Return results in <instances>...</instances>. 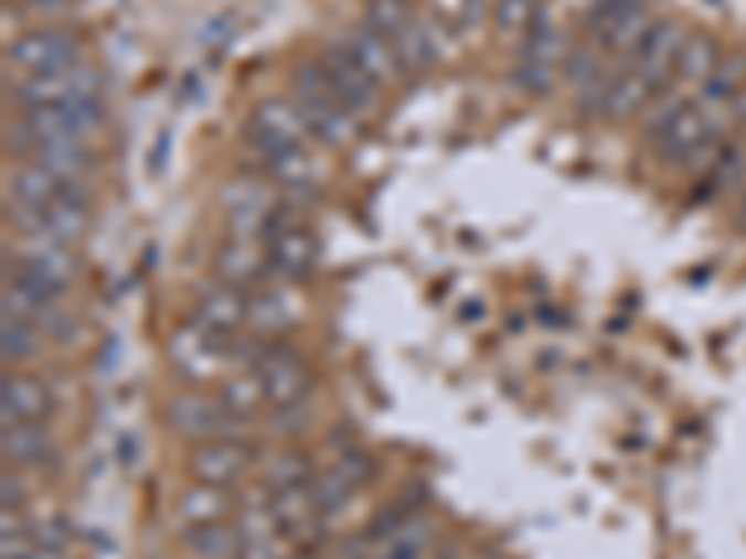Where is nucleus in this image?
<instances>
[{
    "instance_id": "obj_31",
    "label": "nucleus",
    "mask_w": 746,
    "mask_h": 559,
    "mask_svg": "<svg viewBox=\"0 0 746 559\" xmlns=\"http://www.w3.org/2000/svg\"><path fill=\"white\" fill-rule=\"evenodd\" d=\"M721 64V53H716V42L710 34H691L680 49V61H675V75L683 83H705L713 75V67Z\"/></svg>"
},
{
    "instance_id": "obj_10",
    "label": "nucleus",
    "mask_w": 746,
    "mask_h": 559,
    "mask_svg": "<svg viewBox=\"0 0 746 559\" xmlns=\"http://www.w3.org/2000/svg\"><path fill=\"white\" fill-rule=\"evenodd\" d=\"M710 139H716V123L710 120V112H705L699 101H691L669 127H664L661 135H657L653 150H657L661 161L686 164Z\"/></svg>"
},
{
    "instance_id": "obj_15",
    "label": "nucleus",
    "mask_w": 746,
    "mask_h": 559,
    "mask_svg": "<svg viewBox=\"0 0 746 559\" xmlns=\"http://www.w3.org/2000/svg\"><path fill=\"white\" fill-rule=\"evenodd\" d=\"M247 318H251V299L243 295L239 288H232V283H217V288L202 291L199 307H194V321H199L202 329L217 332V336H232Z\"/></svg>"
},
{
    "instance_id": "obj_8",
    "label": "nucleus",
    "mask_w": 746,
    "mask_h": 559,
    "mask_svg": "<svg viewBox=\"0 0 746 559\" xmlns=\"http://www.w3.org/2000/svg\"><path fill=\"white\" fill-rule=\"evenodd\" d=\"M683 42H686V34H683L680 23H672V19H657V23L650 26V34L638 42L627 67H635V72L653 86V90H664L672 72H675V61H680Z\"/></svg>"
},
{
    "instance_id": "obj_24",
    "label": "nucleus",
    "mask_w": 746,
    "mask_h": 559,
    "mask_svg": "<svg viewBox=\"0 0 746 559\" xmlns=\"http://www.w3.org/2000/svg\"><path fill=\"white\" fill-rule=\"evenodd\" d=\"M8 186H12L15 202L19 205H34V209H49L56 198L64 194V183L56 180L53 172H45L42 164H19V169L12 172V180H8Z\"/></svg>"
},
{
    "instance_id": "obj_29",
    "label": "nucleus",
    "mask_w": 746,
    "mask_h": 559,
    "mask_svg": "<svg viewBox=\"0 0 746 559\" xmlns=\"http://www.w3.org/2000/svg\"><path fill=\"white\" fill-rule=\"evenodd\" d=\"M392 49H396L399 64L411 67V72H422V67H429L440 56V45H437V34L429 23H422V19H411V23L392 37Z\"/></svg>"
},
{
    "instance_id": "obj_25",
    "label": "nucleus",
    "mask_w": 746,
    "mask_h": 559,
    "mask_svg": "<svg viewBox=\"0 0 746 559\" xmlns=\"http://www.w3.org/2000/svg\"><path fill=\"white\" fill-rule=\"evenodd\" d=\"M743 86H746V56L743 53L721 56V64L713 67V75L702 83L699 105L702 109H721V105L732 109V97L739 94Z\"/></svg>"
},
{
    "instance_id": "obj_5",
    "label": "nucleus",
    "mask_w": 746,
    "mask_h": 559,
    "mask_svg": "<svg viewBox=\"0 0 746 559\" xmlns=\"http://www.w3.org/2000/svg\"><path fill=\"white\" fill-rule=\"evenodd\" d=\"M307 135H310L307 116H302L296 101H284V97H265L247 123V139L262 157L277 153L284 146H302Z\"/></svg>"
},
{
    "instance_id": "obj_37",
    "label": "nucleus",
    "mask_w": 746,
    "mask_h": 559,
    "mask_svg": "<svg viewBox=\"0 0 746 559\" xmlns=\"http://www.w3.org/2000/svg\"><path fill=\"white\" fill-rule=\"evenodd\" d=\"M601 72H605V64H601V56H597V49H590V45L572 49L564 61V78H567V86H575V90H583L586 83H594Z\"/></svg>"
},
{
    "instance_id": "obj_47",
    "label": "nucleus",
    "mask_w": 746,
    "mask_h": 559,
    "mask_svg": "<svg viewBox=\"0 0 746 559\" xmlns=\"http://www.w3.org/2000/svg\"><path fill=\"white\" fill-rule=\"evenodd\" d=\"M732 116H735V120H743V123H746V86L732 97Z\"/></svg>"
},
{
    "instance_id": "obj_40",
    "label": "nucleus",
    "mask_w": 746,
    "mask_h": 559,
    "mask_svg": "<svg viewBox=\"0 0 746 559\" xmlns=\"http://www.w3.org/2000/svg\"><path fill=\"white\" fill-rule=\"evenodd\" d=\"M553 78H556V67H542L530 61L515 64V86H523L526 94H548L553 90Z\"/></svg>"
},
{
    "instance_id": "obj_42",
    "label": "nucleus",
    "mask_w": 746,
    "mask_h": 559,
    "mask_svg": "<svg viewBox=\"0 0 746 559\" xmlns=\"http://www.w3.org/2000/svg\"><path fill=\"white\" fill-rule=\"evenodd\" d=\"M284 556H288V548H284L280 537H265V541H243L235 559H284Z\"/></svg>"
},
{
    "instance_id": "obj_23",
    "label": "nucleus",
    "mask_w": 746,
    "mask_h": 559,
    "mask_svg": "<svg viewBox=\"0 0 746 559\" xmlns=\"http://www.w3.org/2000/svg\"><path fill=\"white\" fill-rule=\"evenodd\" d=\"M217 399L224 404V410H228L232 418H239V421L254 418L265 404H269V396H265V385H262L258 369H243V373H232V377H224Z\"/></svg>"
},
{
    "instance_id": "obj_27",
    "label": "nucleus",
    "mask_w": 746,
    "mask_h": 559,
    "mask_svg": "<svg viewBox=\"0 0 746 559\" xmlns=\"http://www.w3.org/2000/svg\"><path fill=\"white\" fill-rule=\"evenodd\" d=\"M262 161H265V172H269L284 191L318 183V164H313V157L302 150V146H284V150L262 157Z\"/></svg>"
},
{
    "instance_id": "obj_6",
    "label": "nucleus",
    "mask_w": 746,
    "mask_h": 559,
    "mask_svg": "<svg viewBox=\"0 0 746 559\" xmlns=\"http://www.w3.org/2000/svg\"><path fill=\"white\" fill-rule=\"evenodd\" d=\"M8 64L26 75H53L67 67L83 64L78 61V42L64 31H34L23 34L15 45H8Z\"/></svg>"
},
{
    "instance_id": "obj_20",
    "label": "nucleus",
    "mask_w": 746,
    "mask_h": 559,
    "mask_svg": "<svg viewBox=\"0 0 746 559\" xmlns=\"http://www.w3.org/2000/svg\"><path fill=\"white\" fill-rule=\"evenodd\" d=\"M213 265H217L221 283H232V288L243 291L247 283H258L269 272V254L254 247V239H235L228 247H221Z\"/></svg>"
},
{
    "instance_id": "obj_44",
    "label": "nucleus",
    "mask_w": 746,
    "mask_h": 559,
    "mask_svg": "<svg viewBox=\"0 0 746 559\" xmlns=\"http://www.w3.org/2000/svg\"><path fill=\"white\" fill-rule=\"evenodd\" d=\"M710 172H713L721 183L739 180V175H743V157H739V150H721V153H716V161H713V169H710Z\"/></svg>"
},
{
    "instance_id": "obj_28",
    "label": "nucleus",
    "mask_w": 746,
    "mask_h": 559,
    "mask_svg": "<svg viewBox=\"0 0 746 559\" xmlns=\"http://www.w3.org/2000/svg\"><path fill=\"white\" fill-rule=\"evenodd\" d=\"M429 545V526L422 518H404L399 526H392L381 541H373L366 559H418Z\"/></svg>"
},
{
    "instance_id": "obj_30",
    "label": "nucleus",
    "mask_w": 746,
    "mask_h": 559,
    "mask_svg": "<svg viewBox=\"0 0 746 559\" xmlns=\"http://www.w3.org/2000/svg\"><path fill=\"white\" fill-rule=\"evenodd\" d=\"M186 548L199 559H235L239 556V529L232 523H205L186 529Z\"/></svg>"
},
{
    "instance_id": "obj_4",
    "label": "nucleus",
    "mask_w": 746,
    "mask_h": 559,
    "mask_svg": "<svg viewBox=\"0 0 746 559\" xmlns=\"http://www.w3.org/2000/svg\"><path fill=\"white\" fill-rule=\"evenodd\" d=\"M228 343H232L228 336H217V332L202 329L199 321H194V325H183L172 332L169 358L186 380H213L221 377V366L224 358H228Z\"/></svg>"
},
{
    "instance_id": "obj_33",
    "label": "nucleus",
    "mask_w": 746,
    "mask_h": 559,
    "mask_svg": "<svg viewBox=\"0 0 746 559\" xmlns=\"http://www.w3.org/2000/svg\"><path fill=\"white\" fill-rule=\"evenodd\" d=\"M686 105H691V101H686L680 90H669V86H664V90H657L650 97V105L642 109V131H646V139L653 142L657 135H661L664 127H669L675 116L686 109Z\"/></svg>"
},
{
    "instance_id": "obj_35",
    "label": "nucleus",
    "mask_w": 746,
    "mask_h": 559,
    "mask_svg": "<svg viewBox=\"0 0 746 559\" xmlns=\"http://www.w3.org/2000/svg\"><path fill=\"white\" fill-rule=\"evenodd\" d=\"M251 325L258 332H277L291 321V310H288V299L280 295V291H262V295L251 299Z\"/></svg>"
},
{
    "instance_id": "obj_14",
    "label": "nucleus",
    "mask_w": 746,
    "mask_h": 559,
    "mask_svg": "<svg viewBox=\"0 0 746 559\" xmlns=\"http://www.w3.org/2000/svg\"><path fill=\"white\" fill-rule=\"evenodd\" d=\"M343 45H348V53L355 56V64L373 78V86H388L396 83L399 72H404V64H399L396 49L392 42H385V34H377L373 26H355V31L343 34Z\"/></svg>"
},
{
    "instance_id": "obj_11",
    "label": "nucleus",
    "mask_w": 746,
    "mask_h": 559,
    "mask_svg": "<svg viewBox=\"0 0 746 559\" xmlns=\"http://www.w3.org/2000/svg\"><path fill=\"white\" fill-rule=\"evenodd\" d=\"M247 466H251V448L232 437L205 440V444L191 451V463H186L194 482H210V485H224V488L232 482H239V477L247 474Z\"/></svg>"
},
{
    "instance_id": "obj_16",
    "label": "nucleus",
    "mask_w": 746,
    "mask_h": 559,
    "mask_svg": "<svg viewBox=\"0 0 746 559\" xmlns=\"http://www.w3.org/2000/svg\"><path fill=\"white\" fill-rule=\"evenodd\" d=\"M269 507L277 515V523L284 529V537L291 541H310L321 526V512L313 504L310 485H296V488H280V493L269 496Z\"/></svg>"
},
{
    "instance_id": "obj_38",
    "label": "nucleus",
    "mask_w": 746,
    "mask_h": 559,
    "mask_svg": "<svg viewBox=\"0 0 746 559\" xmlns=\"http://www.w3.org/2000/svg\"><path fill=\"white\" fill-rule=\"evenodd\" d=\"M0 351H4V358L8 362H23V358H31L34 351H38V336H34V329L26 325V321H12V318H4V332H0Z\"/></svg>"
},
{
    "instance_id": "obj_32",
    "label": "nucleus",
    "mask_w": 746,
    "mask_h": 559,
    "mask_svg": "<svg viewBox=\"0 0 746 559\" xmlns=\"http://www.w3.org/2000/svg\"><path fill=\"white\" fill-rule=\"evenodd\" d=\"M265 485H269V493H280V488H296V485H310V463L302 451H280V455H273L269 463L262 470Z\"/></svg>"
},
{
    "instance_id": "obj_1",
    "label": "nucleus",
    "mask_w": 746,
    "mask_h": 559,
    "mask_svg": "<svg viewBox=\"0 0 746 559\" xmlns=\"http://www.w3.org/2000/svg\"><path fill=\"white\" fill-rule=\"evenodd\" d=\"M258 239L269 254V272H277L280 280H302L318 261V243L302 224H296V209L288 202H284V209L277 205L269 213Z\"/></svg>"
},
{
    "instance_id": "obj_34",
    "label": "nucleus",
    "mask_w": 746,
    "mask_h": 559,
    "mask_svg": "<svg viewBox=\"0 0 746 559\" xmlns=\"http://www.w3.org/2000/svg\"><path fill=\"white\" fill-rule=\"evenodd\" d=\"M355 482H351L343 470H337V466H329L326 474H318L310 482V493H313V504H318V512L321 515H332L337 507H343L348 504V496L355 493Z\"/></svg>"
},
{
    "instance_id": "obj_22",
    "label": "nucleus",
    "mask_w": 746,
    "mask_h": 559,
    "mask_svg": "<svg viewBox=\"0 0 746 559\" xmlns=\"http://www.w3.org/2000/svg\"><path fill=\"white\" fill-rule=\"evenodd\" d=\"M657 90L650 83H646L642 75L635 72V67H620V72L612 75V83H608V94H605V116H612V120H631V116H642V109L650 105V97Z\"/></svg>"
},
{
    "instance_id": "obj_19",
    "label": "nucleus",
    "mask_w": 746,
    "mask_h": 559,
    "mask_svg": "<svg viewBox=\"0 0 746 559\" xmlns=\"http://www.w3.org/2000/svg\"><path fill=\"white\" fill-rule=\"evenodd\" d=\"M228 515H232V496L224 493V485L199 482L183 488L180 499H175V518H180L186 529L205 526V523H224Z\"/></svg>"
},
{
    "instance_id": "obj_46",
    "label": "nucleus",
    "mask_w": 746,
    "mask_h": 559,
    "mask_svg": "<svg viewBox=\"0 0 746 559\" xmlns=\"http://www.w3.org/2000/svg\"><path fill=\"white\" fill-rule=\"evenodd\" d=\"M15 559H64V552H61V548H53V545H42V541H38V537H34V545L26 548L23 556H15Z\"/></svg>"
},
{
    "instance_id": "obj_41",
    "label": "nucleus",
    "mask_w": 746,
    "mask_h": 559,
    "mask_svg": "<svg viewBox=\"0 0 746 559\" xmlns=\"http://www.w3.org/2000/svg\"><path fill=\"white\" fill-rule=\"evenodd\" d=\"M332 466L343 470V474H348L355 485L366 482V477H370V470H373V466H370V455H366V451H362L359 444H348L343 451H337V459H332Z\"/></svg>"
},
{
    "instance_id": "obj_43",
    "label": "nucleus",
    "mask_w": 746,
    "mask_h": 559,
    "mask_svg": "<svg viewBox=\"0 0 746 559\" xmlns=\"http://www.w3.org/2000/svg\"><path fill=\"white\" fill-rule=\"evenodd\" d=\"M631 4H638V0H597V4L590 8V15H586V31L597 34L608 19H612L616 12H624V8H631Z\"/></svg>"
},
{
    "instance_id": "obj_17",
    "label": "nucleus",
    "mask_w": 746,
    "mask_h": 559,
    "mask_svg": "<svg viewBox=\"0 0 746 559\" xmlns=\"http://www.w3.org/2000/svg\"><path fill=\"white\" fill-rule=\"evenodd\" d=\"M653 23H657L653 12L642 4V0H638V4L624 8V12H616L594 37L601 42L605 53H620V56H627V61H631V53L638 49V42H642V37L650 34Z\"/></svg>"
},
{
    "instance_id": "obj_12",
    "label": "nucleus",
    "mask_w": 746,
    "mask_h": 559,
    "mask_svg": "<svg viewBox=\"0 0 746 559\" xmlns=\"http://www.w3.org/2000/svg\"><path fill=\"white\" fill-rule=\"evenodd\" d=\"M15 269L34 272V277L56 283V288H67V280L75 277V258L67 250V243L53 239L49 232H34L23 235V243H19Z\"/></svg>"
},
{
    "instance_id": "obj_26",
    "label": "nucleus",
    "mask_w": 746,
    "mask_h": 559,
    "mask_svg": "<svg viewBox=\"0 0 746 559\" xmlns=\"http://www.w3.org/2000/svg\"><path fill=\"white\" fill-rule=\"evenodd\" d=\"M0 448H4V459H12V463L34 466L49 455V433L42 421H15V426H4Z\"/></svg>"
},
{
    "instance_id": "obj_7",
    "label": "nucleus",
    "mask_w": 746,
    "mask_h": 559,
    "mask_svg": "<svg viewBox=\"0 0 746 559\" xmlns=\"http://www.w3.org/2000/svg\"><path fill=\"white\" fill-rule=\"evenodd\" d=\"M221 209L228 213L235 239H254V235H262L269 213L277 209V198L254 175H235L221 186Z\"/></svg>"
},
{
    "instance_id": "obj_3",
    "label": "nucleus",
    "mask_w": 746,
    "mask_h": 559,
    "mask_svg": "<svg viewBox=\"0 0 746 559\" xmlns=\"http://www.w3.org/2000/svg\"><path fill=\"white\" fill-rule=\"evenodd\" d=\"M164 418H169V426L175 429L180 437L186 440H224L239 433V418H232L228 410H224L221 399H210V396H199V391H183V396H175L169 410H164Z\"/></svg>"
},
{
    "instance_id": "obj_9",
    "label": "nucleus",
    "mask_w": 746,
    "mask_h": 559,
    "mask_svg": "<svg viewBox=\"0 0 746 559\" xmlns=\"http://www.w3.org/2000/svg\"><path fill=\"white\" fill-rule=\"evenodd\" d=\"M321 67H326L332 90H337L340 105L351 116H362V112L373 109V101H377V86H373V78L355 64V56L348 53V45H343V42H326Z\"/></svg>"
},
{
    "instance_id": "obj_2",
    "label": "nucleus",
    "mask_w": 746,
    "mask_h": 559,
    "mask_svg": "<svg viewBox=\"0 0 746 559\" xmlns=\"http://www.w3.org/2000/svg\"><path fill=\"white\" fill-rule=\"evenodd\" d=\"M251 369H258L265 396H269V407H299L307 404L310 396V369L307 362L299 358L296 347L288 343H273L265 347L258 362Z\"/></svg>"
},
{
    "instance_id": "obj_45",
    "label": "nucleus",
    "mask_w": 746,
    "mask_h": 559,
    "mask_svg": "<svg viewBox=\"0 0 746 559\" xmlns=\"http://www.w3.org/2000/svg\"><path fill=\"white\" fill-rule=\"evenodd\" d=\"M0 485H4V493H0V499H4V512H12V507L19 512V504H23V485H19L12 474H4V482Z\"/></svg>"
},
{
    "instance_id": "obj_21",
    "label": "nucleus",
    "mask_w": 746,
    "mask_h": 559,
    "mask_svg": "<svg viewBox=\"0 0 746 559\" xmlns=\"http://www.w3.org/2000/svg\"><path fill=\"white\" fill-rule=\"evenodd\" d=\"M31 161L42 164L45 172H53L61 183H83L86 172L94 169V157H90V150H86V142H75V139L38 142Z\"/></svg>"
},
{
    "instance_id": "obj_13",
    "label": "nucleus",
    "mask_w": 746,
    "mask_h": 559,
    "mask_svg": "<svg viewBox=\"0 0 746 559\" xmlns=\"http://www.w3.org/2000/svg\"><path fill=\"white\" fill-rule=\"evenodd\" d=\"M0 415H4V426L45 421L53 415V391L31 373H8L4 385H0Z\"/></svg>"
},
{
    "instance_id": "obj_39",
    "label": "nucleus",
    "mask_w": 746,
    "mask_h": 559,
    "mask_svg": "<svg viewBox=\"0 0 746 559\" xmlns=\"http://www.w3.org/2000/svg\"><path fill=\"white\" fill-rule=\"evenodd\" d=\"M537 12V0H497L493 4V19L500 31H523L530 26V19Z\"/></svg>"
},
{
    "instance_id": "obj_36",
    "label": "nucleus",
    "mask_w": 746,
    "mask_h": 559,
    "mask_svg": "<svg viewBox=\"0 0 746 559\" xmlns=\"http://www.w3.org/2000/svg\"><path fill=\"white\" fill-rule=\"evenodd\" d=\"M407 23H411L407 0H370L366 4V26H373L377 34L396 37Z\"/></svg>"
},
{
    "instance_id": "obj_18",
    "label": "nucleus",
    "mask_w": 746,
    "mask_h": 559,
    "mask_svg": "<svg viewBox=\"0 0 746 559\" xmlns=\"http://www.w3.org/2000/svg\"><path fill=\"white\" fill-rule=\"evenodd\" d=\"M296 105L307 116V127L313 139L329 142V146H343L355 135V123H351V112L340 105V97H296Z\"/></svg>"
}]
</instances>
